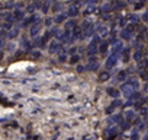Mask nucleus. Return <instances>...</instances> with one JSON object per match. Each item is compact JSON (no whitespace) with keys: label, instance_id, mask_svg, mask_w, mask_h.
<instances>
[{"label":"nucleus","instance_id":"423d86ee","mask_svg":"<svg viewBox=\"0 0 148 140\" xmlns=\"http://www.w3.org/2000/svg\"><path fill=\"white\" fill-rule=\"evenodd\" d=\"M12 26V22H5V25H3V29H9Z\"/></svg>","mask_w":148,"mask_h":140},{"label":"nucleus","instance_id":"39448f33","mask_svg":"<svg viewBox=\"0 0 148 140\" xmlns=\"http://www.w3.org/2000/svg\"><path fill=\"white\" fill-rule=\"evenodd\" d=\"M58 50V44L57 42H54V44H51V47H49V51L51 52H54V51H57Z\"/></svg>","mask_w":148,"mask_h":140},{"label":"nucleus","instance_id":"f03ea898","mask_svg":"<svg viewBox=\"0 0 148 140\" xmlns=\"http://www.w3.org/2000/svg\"><path fill=\"white\" fill-rule=\"evenodd\" d=\"M13 18H15L16 21H21V19H23V12H22V10H19V9H17V10H15V12H13Z\"/></svg>","mask_w":148,"mask_h":140},{"label":"nucleus","instance_id":"20e7f679","mask_svg":"<svg viewBox=\"0 0 148 140\" xmlns=\"http://www.w3.org/2000/svg\"><path fill=\"white\" fill-rule=\"evenodd\" d=\"M17 34H19V29H17V28H13V29L7 34V37H9V38H15Z\"/></svg>","mask_w":148,"mask_h":140},{"label":"nucleus","instance_id":"0eeeda50","mask_svg":"<svg viewBox=\"0 0 148 140\" xmlns=\"http://www.w3.org/2000/svg\"><path fill=\"white\" fill-rule=\"evenodd\" d=\"M105 79H107V73H102L100 75V80H105Z\"/></svg>","mask_w":148,"mask_h":140},{"label":"nucleus","instance_id":"f257e3e1","mask_svg":"<svg viewBox=\"0 0 148 140\" xmlns=\"http://www.w3.org/2000/svg\"><path fill=\"white\" fill-rule=\"evenodd\" d=\"M39 31H41V23L39 22L31 26V35H32V37H36V35L39 34Z\"/></svg>","mask_w":148,"mask_h":140},{"label":"nucleus","instance_id":"7ed1b4c3","mask_svg":"<svg viewBox=\"0 0 148 140\" xmlns=\"http://www.w3.org/2000/svg\"><path fill=\"white\" fill-rule=\"evenodd\" d=\"M3 19H6V22H12L15 18H13V15H10L9 12H5V13H3Z\"/></svg>","mask_w":148,"mask_h":140},{"label":"nucleus","instance_id":"6e6552de","mask_svg":"<svg viewBox=\"0 0 148 140\" xmlns=\"http://www.w3.org/2000/svg\"><path fill=\"white\" fill-rule=\"evenodd\" d=\"M5 47V38H0V48Z\"/></svg>","mask_w":148,"mask_h":140},{"label":"nucleus","instance_id":"1a4fd4ad","mask_svg":"<svg viewBox=\"0 0 148 140\" xmlns=\"http://www.w3.org/2000/svg\"><path fill=\"white\" fill-rule=\"evenodd\" d=\"M2 57H3V52H2V51H0V58H2Z\"/></svg>","mask_w":148,"mask_h":140}]
</instances>
